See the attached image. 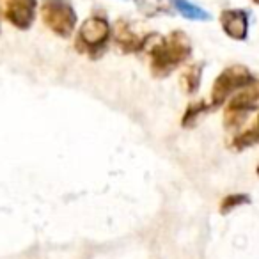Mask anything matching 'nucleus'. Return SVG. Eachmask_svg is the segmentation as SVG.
<instances>
[{
  "mask_svg": "<svg viewBox=\"0 0 259 259\" xmlns=\"http://www.w3.org/2000/svg\"><path fill=\"white\" fill-rule=\"evenodd\" d=\"M222 25L234 39H245L247 36V16L243 11H226L222 15Z\"/></svg>",
  "mask_w": 259,
  "mask_h": 259,
  "instance_id": "obj_5",
  "label": "nucleus"
},
{
  "mask_svg": "<svg viewBox=\"0 0 259 259\" xmlns=\"http://www.w3.org/2000/svg\"><path fill=\"white\" fill-rule=\"evenodd\" d=\"M247 73L248 71L234 73V69H229V71H226L219 80H217L215 91H213V98L219 101V100H222V98H226L227 94H229L231 91L236 89V87L245 85V83H247V80H248Z\"/></svg>",
  "mask_w": 259,
  "mask_h": 259,
  "instance_id": "obj_4",
  "label": "nucleus"
},
{
  "mask_svg": "<svg viewBox=\"0 0 259 259\" xmlns=\"http://www.w3.org/2000/svg\"><path fill=\"white\" fill-rule=\"evenodd\" d=\"M108 27L103 20L100 18H91L80 29V43L87 45V47H98L107 39Z\"/></svg>",
  "mask_w": 259,
  "mask_h": 259,
  "instance_id": "obj_3",
  "label": "nucleus"
},
{
  "mask_svg": "<svg viewBox=\"0 0 259 259\" xmlns=\"http://www.w3.org/2000/svg\"><path fill=\"white\" fill-rule=\"evenodd\" d=\"M4 16L16 29L27 30L36 18V0H4Z\"/></svg>",
  "mask_w": 259,
  "mask_h": 259,
  "instance_id": "obj_2",
  "label": "nucleus"
},
{
  "mask_svg": "<svg viewBox=\"0 0 259 259\" xmlns=\"http://www.w3.org/2000/svg\"><path fill=\"white\" fill-rule=\"evenodd\" d=\"M254 2H255V4H259V0H254Z\"/></svg>",
  "mask_w": 259,
  "mask_h": 259,
  "instance_id": "obj_7",
  "label": "nucleus"
},
{
  "mask_svg": "<svg viewBox=\"0 0 259 259\" xmlns=\"http://www.w3.org/2000/svg\"><path fill=\"white\" fill-rule=\"evenodd\" d=\"M172 4H174V8L188 20H199V22H202V20H211L209 13H206L204 9L197 8V6L190 4L187 0H172Z\"/></svg>",
  "mask_w": 259,
  "mask_h": 259,
  "instance_id": "obj_6",
  "label": "nucleus"
},
{
  "mask_svg": "<svg viewBox=\"0 0 259 259\" xmlns=\"http://www.w3.org/2000/svg\"><path fill=\"white\" fill-rule=\"evenodd\" d=\"M43 22L57 36L68 37L73 32L76 16L68 0H45L41 6Z\"/></svg>",
  "mask_w": 259,
  "mask_h": 259,
  "instance_id": "obj_1",
  "label": "nucleus"
}]
</instances>
